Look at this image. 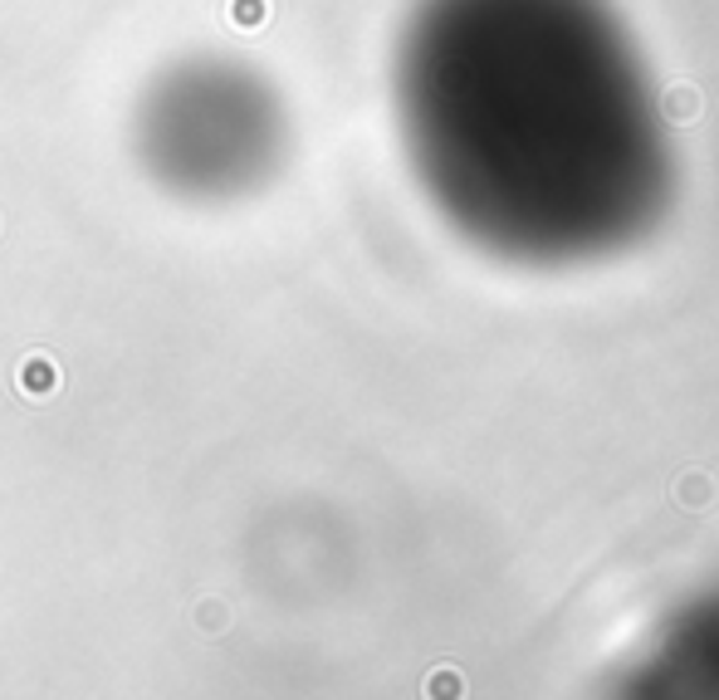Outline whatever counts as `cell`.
<instances>
[{
  "label": "cell",
  "mask_w": 719,
  "mask_h": 700,
  "mask_svg": "<svg viewBox=\"0 0 719 700\" xmlns=\"http://www.w3.org/2000/svg\"><path fill=\"white\" fill-rule=\"evenodd\" d=\"M392 104L427 201L500 256H602L675 197L661 98L612 0H417Z\"/></svg>",
  "instance_id": "6da1fadb"
},
{
  "label": "cell",
  "mask_w": 719,
  "mask_h": 700,
  "mask_svg": "<svg viewBox=\"0 0 719 700\" xmlns=\"http://www.w3.org/2000/svg\"><path fill=\"white\" fill-rule=\"evenodd\" d=\"M133 152L157 191L191 206H226L260 191L285 162V98L240 59H177L157 69L137 98Z\"/></svg>",
  "instance_id": "7a4b0ae2"
}]
</instances>
